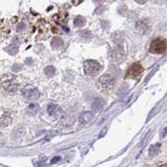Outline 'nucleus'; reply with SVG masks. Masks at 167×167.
I'll list each match as a JSON object with an SVG mask.
<instances>
[{"instance_id":"1","label":"nucleus","mask_w":167,"mask_h":167,"mask_svg":"<svg viewBox=\"0 0 167 167\" xmlns=\"http://www.w3.org/2000/svg\"><path fill=\"white\" fill-rule=\"evenodd\" d=\"M166 40L163 38L158 37V38H155V40L150 43L149 51L151 54H155V55H162L166 51Z\"/></svg>"},{"instance_id":"2","label":"nucleus","mask_w":167,"mask_h":167,"mask_svg":"<svg viewBox=\"0 0 167 167\" xmlns=\"http://www.w3.org/2000/svg\"><path fill=\"white\" fill-rule=\"evenodd\" d=\"M115 79L110 74H104L100 77L97 82L98 88L104 92H108L114 88Z\"/></svg>"},{"instance_id":"3","label":"nucleus","mask_w":167,"mask_h":167,"mask_svg":"<svg viewBox=\"0 0 167 167\" xmlns=\"http://www.w3.org/2000/svg\"><path fill=\"white\" fill-rule=\"evenodd\" d=\"M84 70L86 75L96 76L101 70V65L94 59H89L84 63Z\"/></svg>"},{"instance_id":"4","label":"nucleus","mask_w":167,"mask_h":167,"mask_svg":"<svg viewBox=\"0 0 167 167\" xmlns=\"http://www.w3.org/2000/svg\"><path fill=\"white\" fill-rule=\"evenodd\" d=\"M2 85L4 90L9 93H14L18 89V82L15 77L12 75H5L2 79Z\"/></svg>"},{"instance_id":"5","label":"nucleus","mask_w":167,"mask_h":167,"mask_svg":"<svg viewBox=\"0 0 167 167\" xmlns=\"http://www.w3.org/2000/svg\"><path fill=\"white\" fill-rule=\"evenodd\" d=\"M143 72H144V68L142 65L140 63L135 62L131 64L130 68L128 69L127 72H126V78L138 79L142 76Z\"/></svg>"},{"instance_id":"6","label":"nucleus","mask_w":167,"mask_h":167,"mask_svg":"<svg viewBox=\"0 0 167 167\" xmlns=\"http://www.w3.org/2000/svg\"><path fill=\"white\" fill-rule=\"evenodd\" d=\"M22 95L28 100H37L40 98V93L38 90V89L33 87L32 85H28L21 90Z\"/></svg>"},{"instance_id":"7","label":"nucleus","mask_w":167,"mask_h":167,"mask_svg":"<svg viewBox=\"0 0 167 167\" xmlns=\"http://www.w3.org/2000/svg\"><path fill=\"white\" fill-rule=\"evenodd\" d=\"M106 105V102L105 100L101 99V98H97L94 99V100L91 104V108L94 111H100L105 107Z\"/></svg>"},{"instance_id":"8","label":"nucleus","mask_w":167,"mask_h":167,"mask_svg":"<svg viewBox=\"0 0 167 167\" xmlns=\"http://www.w3.org/2000/svg\"><path fill=\"white\" fill-rule=\"evenodd\" d=\"M94 118V116L90 111H86V112H83L79 117V122L81 125H86L89 122L91 121Z\"/></svg>"},{"instance_id":"9","label":"nucleus","mask_w":167,"mask_h":167,"mask_svg":"<svg viewBox=\"0 0 167 167\" xmlns=\"http://www.w3.org/2000/svg\"><path fill=\"white\" fill-rule=\"evenodd\" d=\"M47 112L49 113V116H59L62 113V109L59 106L56 104H49L47 108Z\"/></svg>"},{"instance_id":"10","label":"nucleus","mask_w":167,"mask_h":167,"mask_svg":"<svg viewBox=\"0 0 167 167\" xmlns=\"http://www.w3.org/2000/svg\"><path fill=\"white\" fill-rule=\"evenodd\" d=\"M39 109H40L39 105L36 104H30L29 106L27 107V109H26V114L29 116H36L37 113L39 112Z\"/></svg>"},{"instance_id":"11","label":"nucleus","mask_w":167,"mask_h":167,"mask_svg":"<svg viewBox=\"0 0 167 167\" xmlns=\"http://www.w3.org/2000/svg\"><path fill=\"white\" fill-rule=\"evenodd\" d=\"M12 122V118L9 116V115H2L1 116V126L2 127H7L9 126Z\"/></svg>"},{"instance_id":"12","label":"nucleus","mask_w":167,"mask_h":167,"mask_svg":"<svg viewBox=\"0 0 167 167\" xmlns=\"http://www.w3.org/2000/svg\"><path fill=\"white\" fill-rule=\"evenodd\" d=\"M161 150V145L156 144V145H152L149 149V155L150 156H155L158 155V153Z\"/></svg>"},{"instance_id":"13","label":"nucleus","mask_w":167,"mask_h":167,"mask_svg":"<svg viewBox=\"0 0 167 167\" xmlns=\"http://www.w3.org/2000/svg\"><path fill=\"white\" fill-rule=\"evenodd\" d=\"M136 27L141 33H148V28H149V26H148V25H147L145 21L139 22V23H138V25H136Z\"/></svg>"},{"instance_id":"14","label":"nucleus","mask_w":167,"mask_h":167,"mask_svg":"<svg viewBox=\"0 0 167 167\" xmlns=\"http://www.w3.org/2000/svg\"><path fill=\"white\" fill-rule=\"evenodd\" d=\"M63 44H64V42L60 38H55V39H53L51 42L52 48H54V49H59L62 47Z\"/></svg>"},{"instance_id":"15","label":"nucleus","mask_w":167,"mask_h":167,"mask_svg":"<svg viewBox=\"0 0 167 167\" xmlns=\"http://www.w3.org/2000/svg\"><path fill=\"white\" fill-rule=\"evenodd\" d=\"M4 50L8 52L9 55H17V53H18V47H17L16 45H14V44H10V45L8 46L7 48H5Z\"/></svg>"},{"instance_id":"16","label":"nucleus","mask_w":167,"mask_h":167,"mask_svg":"<svg viewBox=\"0 0 167 167\" xmlns=\"http://www.w3.org/2000/svg\"><path fill=\"white\" fill-rule=\"evenodd\" d=\"M44 74H45L46 76L48 77H52L55 73V68L52 65H49V66H47L46 68H44Z\"/></svg>"},{"instance_id":"17","label":"nucleus","mask_w":167,"mask_h":167,"mask_svg":"<svg viewBox=\"0 0 167 167\" xmlns=\"http://www.w3.org/2000/svg\"><path fill=\"white\" fill-rule=\"evenodd\" d=\"M74 26H75V27L78 28L83 27V26L85 25V19L84 18H82V17H77V18L74 19Z\"/></svg>"},{"instance_id":"18","label":"nucleus","mask_w":167,"mask_h":167,"mask_svg":"<svg viewBox=\"0 0 167 167\" xmlns=\"http://www.w3.org/2000/svg\"><path fill=\"white\" fill-rule=\"evenodd\" d=\"M80 36L82 38L83 40H90L92 38V33L89 30H84L82 32H80Z\"/></svg>"},{"instance_id":"19","label":"nucleus","mask_w":167,"mask_h":167,"mask_svg":"<svg viewBox=\"0 0 167 167\" xmlns=\"http://www.w3.org/2000/svg\"><path fill=\"white\" fill-rule=\"evenodd\" d=\"M25 27H26V25H25V23H20L19 25H18V26L17 27V30L18 31H22V30H24L25 28Z\"/></svg>"},{"instance_id":"20","label":"nucleus","mask_w":167,"mask_h":167,"mask_svg":"<svg viewBox=\"0 0 167 167\" xmlns=\"http://www.w3.org/2000/svg\"><path fill=\"white\" fill-rule=\"evenodd\" d=\"M61 160L60 156H55L54 158L51 160V163L52 164H55V163H58L59 161Z\"/></svg>"},{"instance_id":"21","label":"nucleus","mask_w":167,"mask_h":167,"mask_svg":"<svg viewBox=\"0 0 167 167\" xmlns=\"http://www.w3.org/2000/svg\"><path fill=\"white\" fill-rule=\"evenodd\" d=\"M106 132H107V128H104L103 130L101 131V132H100V135H99V139L104 136V135H106Z\"/></svg>"},{"instance_id":"22","label":"nucleus","mask_w":167,"mask_h":167,"mask_svg":"<svg viewBox=\"0 0 167 167\" xmlns=\"http://www.w3.org/2000/svg\"><path fill=\"white\" fill-rule=\"evenodd\" d=\"M21 68H22L21 64H14V65L13 66L12 70H13V71H18V70H20Z\"/></svg>"},{"instance_id":"23","label":"nucleus","mask_w":167,"mask_h":167,"mask_svg":"<svg viewBox=\"0 0 167 167\" xmlns=\"http://www.w3.org/2000/svg\"><path fill=\"white\" fill-rule=\"evenodd\" d=\"M167 134V128H165L163 131H161V138H164L165 136V135Z\"/></svg>"},{"instance_id":"24","label":"nucleus","mask_w":167,"mask_h":167,"mask_svg":"<svg viewBox=\"0 0 167 167\" xmlns=\"http://www.w3.org/2000/svg\"><path fill=\"white\" fill-rule=\"evenodd\" d=\"M82 2H80V1H73L72 2V3H74V4H75V5H77V4H79V3H81Z\"/></svg>"},{"instance_id":"25","label":"nucleus","mask_w":167,"mask_h":167,"mask_svg":"<svg viewBox=\"0 0 167 167\" xmlns=\"http://www.w3.org/2000/svg\"><path fill=\"white\" fill-rule=\"evenodd\" d=\"M137 3H140V4H143V3H146V1H136Z\"/></svg>"},{"instance_id":"26","label":"nucleus","mask_w":167,"mask_h":167,"mask_svg":"<svg viewBox=\"0 0 167 167\" xmlns=\"http://www.w3.org/2000/svg\"><path fill=\"white\" fill-rule=\"evenodd\" d=\"M160 167H167V164L162 165H161V166H160Z\"/></svg>"},{"instance_id":"27","label":"nucleus","mask_w":167,"mask_h":167,"mask_svg":"<svg viewBox=\"0 0 167 167\" xmlns=\"http://www.w3.org/2000/svg\"><path fill=\"white\" fill-rule=\"evenodd\" d=\"M142 167H151L150 165H144V166Z\"/></svg>"}]
</instances>
